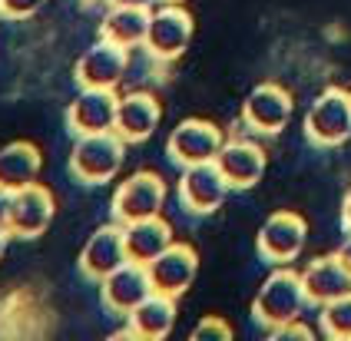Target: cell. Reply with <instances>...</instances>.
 Returning <instances> with one entry per match:
<instances>
[{"mask_svg": "<svg viewBox=\"0 0 351 341\" xmlns=\"http://www.w3.org/2000/svg\"><path fill=\"white\" fill-rule=\"evenodd\" d=\"M97 288H99L103 308L119 315V318H126L139 301L153 295V279H149V268H146L143 262L130 259V262H123L117 272H110Z\"/></svg>", "mask_w": 351, "mask_h": 341, "instance_id": "12", "label": "cell"}, {"mask_svg": "<svg viewBox=\"0 0 351 341\" xmlns=\"http://www.w3.org/2000/svg\"><path fill=\"white\" fill-rule=\"evenodd\" d=\"M305 136L318 149H335L351 140V93L341 86H328L312 100L305 113Z\"/></svg>", "mask_w": 351, "mask_h": 341, "instance_id": "3", "label": "cell"}, {"mask_svg": "<svg viewBox=\"0 0 351 341\" xmlns=\"http://www.w3.org/2000/svg\"><path fill=\"white\" fill-rule=\"evenodd\" d=\"M14 239V236H10V232H7V229H0V259H3V252H7V242Z\"/></svg>", "mask_w": 351, "mask_h": 341, "instance_id": "30", "label": "cell"}, {"mask_svg": "<svg viewBox=\"0 0 351 341\" xmlns=\"http://www.w3.org/2000/svg\"><path fill=\"white\" fill-rule=\"evenodd\" d=\"M302 281H305L308 305H318V308L351 292V272L341 265L338 255H318V259H312L302 268Z\"/></svg>", "mask_w": 351, "mask_h": 341, "instance_id": "19", "label": "cell"}, {"mask_svg": "<svg viewBox=\"0 0 351 341\" xmlns=\"http://www.w3.org/2000/svg\"><path fill=\"white\" fill-rule=\"evenodd\" d=\"M232 192V186L226 182L222 169L213 162H199V166H186L179 173V182H176V196H179V205L186 216H213L215 209H222L226 196Z\"/></svg>", "mask_w": 351, "mask_h": 341, "instance_id": "5", "label": "cell"}, {"mask_svg": "<svg viewBox=\"0 0 351 341\" xmlns=\"http://www.w3.org/2000/svg\"><path fill=\"white\" fill-rule=\"evenodd\" d=\"M0 21H7V14H3V0H0Z\"/></svg>", "mask_w": 351, "mask_h": 341, "instance_id": "31", "label": "cell"}, {"mask_svg": "<svg viewBox=\"0 0 351 341\" xmlns=\"http://www.w3.org/2000/svg\"><path fill=\"white\" fill-rule=\"evenodd\" d=\"M348 93H351V90H348Z\"/></svg>", "mask_w": 351, "mask_h": 341, "instance_id": "33", "label": "cell"}, {"mask_svg": "<svg viewBox=\"0 0 351 341\" xmlns=\"http://www.w3.org/2000/svg\"><path fill=\"white\" fill-rule=\"evenodd\" d=\"M117 110H119L117 90L80 86V93L73 97V103L66 106V129H70L73 136L110 133V129H117Z\"/></svg>", "mask_w": 351, "mask_h": 341, "instance_id": "13", "label": "cell"}, {"mask_svg": "<svg viewBox=\"0 0 351 341\" xmlns=\"http://www.w3.org/2000/svg\"><path fill=\"white\" fill-rule=\"evenodd\" d=\"M222 146H226V133L213 120L189 116V120L176 123V129L169 133L166 156L173 166L186 169V166H199V162H213Z\"/></svg>", "mask_w": 351, "mask_h": 341, "instance_id": "6", "label": "cell"}, {"mask_svg": "<svg viewBox=\"0 0 351 341\" xmlns=\"http://www.w3.org/2000/svg\"><path fill=\"white\" fill-rule=\"evenodd\" d=\"M341 225H345V232H351V186L341 196Z\"/></svg>", "mask_w": 351, "mask_h": 341, "instance_id": "28", "label": "cell"}, {"mask_svg": "<svg viewBox=\"0 0 351 341\" xmlns=\"http://www.w3.org/2000/svg\"><path fill=\"white\" fill-rule=\"evenodd\" d=\"M123 262H130V252H126V236H123V225L119 222H110V225H99L90 239L83 242L80 249L77 268L86 281H99L106 279L110 272H117Z\"/></svg>", "mask_w": 351, "mask_h": 341, "instance_id": "11", "label": "cell"}, {"mask_svg": "<svg viewBox=\"0 0 351 341\" xmlns=\"http://www.w3.org/2000/svg\"><path fill=\"white\" fill-rule=\"evenodd\" d=\"M318 328L325 338L335 341H351V292L341 299L322 305V315H318Z\"/></svg>", "mask_w": 351, "mask_h": 341, "instance_id": "23", "label": "cell"}, {"mask_svg": "<svg viewBox=\"0 0 351 341\" xmlns=\"http://www.w3.org/2000/svg\"><path fill=\"white\" fill-rule=\"evenodd\" d=\"M123 236H126V252H130V259L143 262V265H149L159 252H166V249L176 242L173 225L162 219V216L126 222V225H123Z\"/></svg>", "mask_w": 351, "mask_h": 341, "instance_id": "21", "label": "cell"}, {"mask_svg": "<svg viewBox=\"0 0 351 341\" xmlns=\"http://www.w3.org/2000/svg\"><path fill=\"white\" fill-rule=\"evenodd\" d=\"M193 40V17L182 3H159L149 21L146 34V53L159 63H173L176 57L186 53V47Z\"/></svg>", "mask_w": 351, "mask_h": 341, "instance_id": "9", "label": "cell"}, {"mask_svg": "<svg viewBox=\"0 0 351 341\" xmlns=\"http://www.w3.org/2000/svg\"><path fill=\"white\" fill-rule=\"evenodd\" d=\"M308 239V225L298 212H272L255 236V252L269 265H289L302 255Z\"/></svg>", "mask_w": 351, "mask_h": 341, "instance_id": "8", "label": "cell"}, {"mask_svg": "<svg viewBox=\"0 0 351 341\" xmlns=\"http://www.w3.org/2000/svg\"><path fill=\"white\" fill-rule=\"evenodd\" d=\"M43 3L47 0H3V14L7 21H30L43 10Z\"/></svg>", "mask_w": 351, "mask_h": 341, "instance_id": "25", "label": "cell"}, {"mask_svg": "<svg viewBox=\"0 0 351 341\" xmlns=\"http://www.w3.org/2000/svg\"><path fill=\"white\" fill-rule=\"evenodd\" d=\"M159 3H186V0H159Z\"/></svg>", "mask_w": 351, "mask_h": 341, "instance_id": "32", "label": "cell"}, {"mask_svg": "<svg viewBox=\"0 0 351 341\" xmlns=\"http://www.w3.org/2000/svg\"><path fill=\"white\" fill-rule=\"evenodd\" d=\"M215 166L222 169L232 192H242L265 176V149L252 140H226V146L215 156Z\"/></svg>", "mask_w": 351, "mask_h": 341, "instance_id": "17", "label": "cell"}, {"mask_svg": "<svg viewBox=\"0 0 351 341\" xmlns=\"http://www.w3.org/2000/svg\"><path fill=\"white\" fill-rule=\"evenodd\" d=\"M40 166H43V156L34 142L17 140L7 142L0 149V189H10L17 192L23 186L40 179Z\"/></svg>", "mask_w": 351, "mask_h": 341, "instance_id": "22", "label": "cell"}, {"mask_svg": "<svg viewBox=\"0 0 351 341\" xmlns=\"http://www.w3.org/2000/svg\"><path fill=\"white\" fill-rule=\"evenodd\" d=\"M126 146H130V142L123 140L117 129L73 136L70 176H73L80 186H103V182H113L119 176V169H123Z\"/></svg>", "mask_w": 351, "mask_h": 341, "instance_id": "2", "label": "cell"}, {"mask_svg": "<svg viewBox=\"0 0 351 341\" xmlns=\"http://www.w3.org/2000/svg\"><path fill=\"white\" fill-rule=\"evenodd\" d=\"M232 338V325L219 315H209V318L195 321L193 331H189V341H229Z\"/></svg>", "mask_w": 351, "mask_h": 341, "instance_id": "24", "label": "cell"}, {"mask_svg": "<svg viewBox=\"0 0 351 341\" xmlns=\"http://www.w3.org/2000/svg\"><path fill=\"white\" fill-rule=\"evenodd\" d=\"M295 113L292 93L278 83H258L242 103V123L258 136L282 133Z\"/></svg>", "mask_w": 351, "mask_h": 341, "instance_id": "10", "label": "cell"}, {"mask_svg": "<svg viewBox=\"0 0 351 341\" xmlns=\"http://www.w3.org/2000/svg\"><path fill=\"white\" fill-rule=\"evenodd\" d=\"M162 205H166V182H162V176L149 173V169H139V173L126 176L117 186V192L110 199V216H113V222L126 225V222L159 216Z\"/></svg>", "mask_w": 351, "mask_h": 341, "instance_id": "4", "label": "cell"}, {"mask_svg": "<svg viewBox=\"0 0 351 341\" xmlns=\"http://www.w3.org/2000/svg\"><path fill=\"white\" fill-rule=\"evenodd\" d=\"M146 268H149V279H153V292L169 295V299H179V295H186V288L195 281L199 255H195L193 245L173 242V245H169L166 252H159Z\"/></svg>", "mask_w": 351, "mask_h": 341, "instance_id": "15", "label": "cell"}, {"mask_svg": "<svg viewBox=\"0 0 351 341\" xmlns=\"http://www.w3.org/2000/svg\"><path fill=\"white\" fill-rule=\"evenodd\" d=\"M335 255H338V259H341V265H345V268L351 272V232L345 236V242L338 245V252H335Z\"/></svg>", "mask_w": 351, "mask_h": 341, "instance_id": "29", "label": "cell"}, {"mask_svg": "<svg viewBox=\"0 0 351 341\" xmlns=\"http://www.w3.org/2000/svg\"><path fill=\"white\" fill-rule=\"evenodd\" d=\"M53 212H57L53 192L43 182H30V186H23V189L14 192V209H10L7 232L14 239H37V236H43L50 229Z\"/></svg>", "mask_w": 351, "mask_h": 341, "instance_id": "14", "label": "cell"}, {"mask_svg": "<svg viewBox=\"0 0 351 341\" xmlns=\"http://www.w3.org/2000/svg\"><path fill=\"white\" fill-rule=\"evenodd\" d=\"M149 21H153L149 3H143V0H113L110 10L99 21V37L119 43L126 50H136V47H146Z\"/></svg>", "mask_w": 351, "mask_h": 341, "instance_id": "16", "label": "cell"}, {"mask_svg": "<svg viewBox=\"0 0 351 341\" xmlns=\"http://www.w3.org/2000/svg\"><path fill=\"white\" fill-rule=\"evenodd\" d=\"M173 325H176V299L153 292L149 299H143L126 315V331L123 335L139 341H159L173 331Z\"/></svg>", "mask_w": 351, "mask_h": 341, "instance_id": "20", "label": "cell"}, {"mask_svg": "<svg viewBox=\"0 0 351 341\" xmlns=\"http://www.w3.org/2000/svg\"><path fill=\"white\" fill-rule=\"evenodd\" d=\"M275 341H289V338H302V341H312L315 338V331L312 328H305L302 321L295 318V321H289V325H282V328H275V331H269Z\"/></svg>", "mask_w": 351, "mask_h": 341, "instance_id": "26", "label": "cell"}, {"mask_svg": "<svg viewBox=\"0 0 351 341\" xmlns=\"http://www.w3.org/2000/svg\"><path fill=\"white\" fill-rule=\"evenodd\" d=\"M159 120H162V106H159V100L153 97V93L133 90V93L119 97L117 133L130 142V146L149 140V136L159 129Z\"/></svg>", "mask_w": 351, "mask_h": 341, "instance_id": "18", "label": "cell"}, {"mask_svg": "<svg viewBox=\"0 0 351 341\" xmlns=\"http://www.w3.org/2000/svg\"><path fill=\"white\" fill-rule=\"evenodd\" d=\"M126 70H130V50L106 40V37H97V43H90L80 53L77 66H73V80H77V86L117 90L126 80Z\"/></svg>", "mask_w": 351, "mask_h": 341, "instance_id": "7", "label": "cell"}, {"mask_svg": "<svg viewBox=\"0 0 351 341\" xmlns=\"http://www.w3.org/2000/svg\"><path fill=\"white\" fill-rule=\"evenodd\" d=\"M10 209H14V192L10 189H0V229L10 225Z\"/></svg>", "mask_w": 351, "mask_h": 341, "instance_id": "27", "label": "cell"}, {"mask_svg": "<svg viewBox=\"0 0 351 341\" xmlns=\"http://www.w3.org/2000/svg\"><path fill=\"white\" fill-rule=\"evenodd\" d=\"M308 305V295H305V281H302V272H295L289 265H275L269 272V279L258 285L252 299V318L258 328L265 331H275L289 321L302 318Z\"/></svg>", "mask_w": 351, "mask_h": 341, "instance_id": "1", "label": "cell"}]
</instances>
